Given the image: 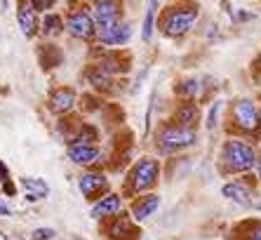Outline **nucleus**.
<instances>
[{"label":"nucleus","mask_w":261,"mask_h":240,"mask_svg":"<svg viewBox=\"0 0 261 240\" xmlns=\"http://www.w3.org/2000/svg\"><path fill=\"white\" fill-rule=\"evenodd\" d=\"M256 149L243 137H231L219 151V170L221 174H247L256 167Z\"/></svg>","instance_id":"obj_1"},{"label":"nucleus","mask_w":261,"mask_h":240,"mask_svg":"<svg viewBox=\"0 0 261 240\" xmlns=\"http://www.w3.org/2000/svg\"><path fill=\"white\" fill-rule=\"evenodd\" d=\"M160 181V160L158 158H139L132 162V167L125 174L122 181V198H137L141 193H151L153 188L158 186Z\"/></svg>","instance_id":"obj_2"},{"label":"nucleus","mask_w":261,"mask_h":240,"mask_svg":"<svg viewBox=\"0 0 261 240\" xmlns=\"http://www.w3.org/2000/svg\"><path fill=\"white\" fill-rule=\"evenodd\" d=\"M198 3L193 0H184V3H176V5H170L160 14V33L165 38H184L198 21Z\"/></svg>","instance_id":"obj_3"},{"label":"nucleus","mask_w":261,"mask_h":240,"mask_svg":"<svg viewBox=\"0 0 261 240\" xmlns=\"http://www.w3.org/2000/svg\"><path fill=\"white\" fill-rule=\"evenodd\" d=\"M228 130L238 137H259L261 134V108L252 99H236L228 111Z\"/></svg>","instance_id":"obj_4"},{"label":"nucleus","mask_w":261,"mask_h":240,"mask_svg":"<svg viewBox=\"0 0 261 240\" xmlns=\"http://www.w3.org/2000/svg\"><path fill=\"white\" fill-rule=\"evenodd\" d=\"M195 127H186V125H176L172 123H163L160 130L155 132V149L160 156H172L179 151H186L195 144Z\"/></svg>","instance_id":"obj_5"},{"label":"nucleus","mask_w":261,"mask_h":240,"mask_svg":"<svg viewBox=\"0 0 261 240\" xmlns=\"http://www.w3.org/2000/svg\"><path fill=\"white\" fill-rule=\"evenodd\" d=\"M64 26L66 33L73 40H83V42H97V24L94 17L90 12V5H75L68 10V14L64 17Z\"/></svg>","instance_id":"obj_6"},{"label":"nucleus","mask_w":261,"mask_h":240,"mask_svg":"<svg viewBox=\"0 0 261 240\" xmlns=\"http://www.w3.org/2000/svg\"><path fill=\"white\" fill-rule=\"evenodd\" d=\"M90 12L94 17V24L99 29H109L125 19V3L122 0H92Z\"/></svg>","instance_id":"obj_7"},{"label":"nucleus","mask_w":261,"mask_h":240,"mask_svg":"<svg viewBox=\"0 0 261 240\" xmlns=\"http://www.w3.org/2000/svg\"><path fill=\"white\" fill-rule=\"evenodd\" d=\"M137 226L139 224L134 222L132 217H129V212H125V210L120 214L101 222V231L106 235V240H137V235H139V228Z\"/></svg>","instance_id":"obj_8"},{"label":"nucleus","mask_w":261,"mask_h":240,"mask_svg":"<svg viewBox=\"0 0 261 240\" xmlns=\"http://www.w3.org/2000/svg\"><path fill=\"white\" fill-rule=\"evenodd\" d=\"M78 188L85 200L97 203L101 196H106L111 191V181L106 177V172H101V170H85L78 177Z\"/></svg>","instance_id":"obj_9"},{"label":"nucleus","mask_w":261,"mask_h":240,"mask_svg":"<svg viewBox=\"0 0 261 240\" xmlns=\"http://www.w3.org/2000/svg\"><path fill=\"white\" fill-rule=\"evenodd\" d=\"M75 106H78V92L71 85H59L47 94V111L59 115V118L71 115Z\"/></svg>","instance_id":"obj_10"},{"label":"nucleus","mask_w":261,"mask_h":240,"mask_svg":"<svg viewBox=\"0 0 261 240\" xmlns=\"http://www.w3.org/2000/svg\"><path fill=\"white\" fill-rule=\"evenodd\" d=\"M132 38V26L122 19L118 24L109 26V29H99L97 31V45L103 50H118V47H125Z\"/></svg>","instance_id":"obj_11"},{"label":"nucleus","mask_w":261,"mask_h":240,"mask_svg":"<svg viewBox=\"0 0 261 240\" xmlns=\"http://www.w3.org/2000/svg\"><path fill=\"white\" fill-rule=\"evenodd\" d=\"M158 207H160V196L158 193L155 191L141 193V196L132 198V203H129V217H132L137 224H144L158 212Z\"/></svg>","instance_id":"obj_12"},{"label":"nucleus","mask_w":261,"mask_h":240,"mask_svg":"<svg viewBox=\"0 0 261 240\" xmlns=\"http://www.w3.org/2000/svg\"><path fill=\"white\" fill-rule=\"evenodd\" d=\"M122 207H125V198H122V193L109 191L106 196H101L97 203H92L90 214H92V219H97V222H106V219H111V217L120 214Z\"/></svg>","instance_id":"obj_13"},{"label":"nucleus","mask_w":261,"mask_h":240,"mask_svg":"<svg viewBox=\"0 0 261 240\" xmlns=\"http://www.w3.org/2000/svg\"><path fill=\"white\" fill-rule=\"evenodd\" d=\"M17 26L21 31V36L33 40L36 36H40V14L31 7L29 0H21L17 7Z\"/></svg>","instance_id":"obj_14"},{"label":"nucleus","mask_w":261,"mask_h":240,"mask_svg":"<svg viewBox=\"0 0 261 240\" xmlns=\"http://www.w3.org/2000/svg\"><path fill=\"white\" fill-rule=\"evenodd\" d=\"M66 156L78 167H94L101 160V149L99 144H71L66 146Z\"/></svg>","instance_id":"obj_15"},{"label":"nucleus","mask_w":261,"mask_h":240,"mask_svg":"<svg viewBox=\"0 0 261 240\" xmlns=\"http://www.w3.org/2000/svg\"><path fill=\"white\" fill-rule=\"evenodd\" d=\"M221 196L233 203L243 205V207H252L254 205V188L247 179H233L221 186Z\"/></svg>","instance_id":"obj_16"},{"label":"nucleus","mask_w":261,"mask_h":240,"mask_svg":"<svg viewBox=\"0 0 261 240\" xmlns=\"http://www.w3.org/2000/svg\"><path fill=\"white\" fill-rule=\"evenodd\" d=\"M85 80L90 83L92 90L99 92V94H111V92L116 90V76L109 71H103L97 64H90V66H87Z\"/></svg>","instance_id":"obj_17"},{"label":"nucleus","mask_w":261,"mask_h":240,"mask_svg":"<svg viewBox=\"0 0 261 240\" xmlns=\"http://www.w3.org/2000/svg\"><path fill=\"white\" fill-rule=\"evenodd\" d=\"M19 186L24 188V198L29 200V203L45 200L49 196L47 181L40 179V177H21V179H19Z\"/></svg>","instance_id":"obj_18"},{"label":"nucleus","mask_w":261,"mask_h":240,"mask_svg":"<svg viewBox=\"0 0 261 240\" xmlns=\"http://www.w3.org/2000/svg\"><path fill=\"white\" fill-rule=\"evenodd\" d=\"M176 125H186V127H195L198 120H200V108L195 102H179L176 104V111L172 115Z\"/></svg>","instance_id":"obj_19"},{"label":"nucleus","mask_w":261,"mask_h":240,"mask_svg":"<svg viewBox=\"0 0 261 240\" xmlns=\"http://www.w3.org/2000/svg\"><path fill=\"white\" fill-rule=\"evenodd\" d=\"M61 33H66L64 26V17L57 12H47L40 17V36L43 38H59Z\"/></svg>","instance_id":"obj_20"},{"label":"nucleus","mask_w":261,"mask_h":240,"mask_svg":"<svg viewBox=\"0 0 261 240\" xmlns=\"http://www.w3.org/2000/svg\"><path fill=\"white\" fill-rule=\"evenodd\" d=\"M38 57H40V66H43L45 71H49V68L59 66L61 59H64L61 50L57 47V45H52V42H45L43 47L38 50Z\"/></svg>","instance_id":"obj_21"},{"label":"nucleus","mask_w":261,"mask_h":240,"mask_svg":"<svg viewBox=\"0 0 261 240\" xmlns=\"http://www.w3.org/2000/svg\"><path fill=\"white\" fill-rule=\"evenodd\" d=\"M97 141H99V130L97 127L90 125V123H80L78 130H75V134L66 141V146H71V144H97Z\"/></svg>","instance_id":"obj_22"},{"label":"nucleus","mask_w":261,"mask_h":240,"mask_svg":"<svg viewBox=\"0 0 261 240\" xmlns=\"http://www.w3.org/2000/svg\"><path fill=\"white\" fill-rule=\"evenodd\" d=\"M198 90H200V83L195 78H189V80H181L176 85V94H179V102H193L198 97Z\"/></svg>","instance_id":"obj_23"},{"label":"nucleus","mask_w":261,"mask_h":240,"mask_svg":"<svg viewBox=\"0 0 261 240\" xmlns=\"http://www.w3.org/2000/svg\"><path fill=\"white\" fill-rule=\"evenodd\" d=\"M153 29H155V7L148 5V10H146V14H144V24H141V40L151 42Z\"/></svg>","instance_id":"obj_24"},{"label":"nucleus","mask_w":261,"mask_h":240,"mask_svg":"<svg viewBox=\"0 0 261 240\" xmlns=\"http://www.w3.org/2000/svg\"><path fill=\"white\" fill-rule=\"evenodd\" d=\"M221 111H224V102H221V99L212 102L210 111H207V118H205V127L210 130V132H214V130L219 127V115H221Z\"/></svg>","instance_id":"obj_25"},{"label":"nucleus","mask_w":261,"mask_h":240,"mask_svg":"<svg viewBox=\"0 0 261 240\" xmlns=\"http://www.w3.org/2000/svg\"><path fill=\"white\" fill-rule=\"evenodd\" d=\"M29 3H31V7H33L38 14H47V12L55 10L59 0H29Z\"/></svg>","instance_id":"obj_26"},{"label":"nucleus","mask_w":261,"mask_h":240,"mask_svg":"<svg viewBox=\"0 0 261 240\" xmlns=\"http://www.w3.org/2000/svg\"><path fill=\"white\" fill-rule=\"evenodd\" d=\"M57 238V231L49 226H40L31 233V240H55Z\"/></svg>","instance_id":"obj_27"},{"label":"nucleus","mask_w":261,"mask_h":240,"mask_svg":"<svg viewBox=\"0 0 261 240\" xmlns=\"http://www.w3.org/2000/svg\"><path fill=\"white\" fill-rule=\"evenodd\" d=\"M245 240H261V222L252 224V226L245 231Z\"/></svg>","instance_id":"obj_28"},{"label":"nucleus","mask_w":261,"mask_h":240,"mask_svg":"<svg viewBox=\"0 0 261 240\" xmlns=\"http://www.w3.org/2000/svg\"><path fill=\"white\" fill-rule=\"evenodd\" d=\"M0 186H3V193H5L7 198H14V196H17V184H14L12 179L3 181V184H0Z\"/></svg>","instance_id":"obj_29"},{"label":"nucleus","mask_w":261,"mask_h":240,"mask_svg":"<svg viewBox=\"0 0 261 240\" xmlns=\"http://www.w3.org/2000/svg\"><path fill=\"white\" fill-rule=\"evenodd\" d=\"M7 179H10V167H7V162L0 160V184L7 181Z\"/></svg>","instance_id":"obj_30"},{"label":"nucleus","mask_w":261,"mask_h":240,"mask_svg":"<svg viewBox=\"0 0 261 240\" xmlns=\"http://www.w3.org/2000/svg\"><path fill=\"white\" fill-rule=\"evenodd\" d=\"M0 217H12V207L0 198Z\"/></svg>","instance_id":"obj_31"},{"label":"nucleus","mask_w":261,"mask_h":240,"mask_svg":"<svg viewBox=\"0 0 261 240\" xmlns=\"http://www.w3.org/2000/svg\"><path fill=\"white\" fill-rule=\"evenodd\" d=\"M256 181H259V184H261V156L259 158H256Z\"/></svg>","instance_id":"obj_32"},{"label":"nucleus","mask_w":261,"mask_h":240,"mask_svg":"<svg viewBox=\"0 0 261 240\" xmlns=\"http://www.w3.org/2000/svg\"><path fill=\"white\" fill-rule=\"evenodd\" d=\"M148 5H153V7H158V5H160V0H148Z\"/></svg>","instance_id":"obj_33"},{"label":"nucleus","mask_w":261,"mask_h":240,"mask_svg":"<svg viewBox=\"0 0 261 240\" xmlns=\"http://www.w3.org/2000/svg\"><path fill=\"white\" fill-rule=\"evenodd\" d=\"M256 207H259V210H261V203H256Z\"/></svg>","instance_id":"obj_34"}]
</instances>
